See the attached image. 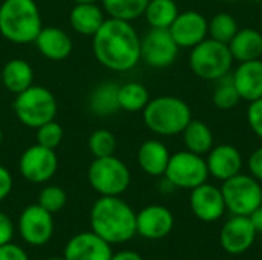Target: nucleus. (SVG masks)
I'll return each mask as SVG.
<instances>
[{
	"instance_id": "f257e3e1",
	"label": "nucleus",
	"mask_w": 262,
	"mask_h": 260,
	"mask_svg": "<svg viewBox=\"0 0 262 260\" xmlns=\"http://www.w3.org/2000/svg\"><path fill=\"white\" fill-rule=\"evenodd\" d=\"M92 51L101 66L126 72L141 60V38L130 21L109 17L92 35Z\"/></svg>"
},
{
	"instance_id": "f03ea898",
	"label": "nucleus",
	"mask_w": 262,
	"mask_h": 260,
	"mask_svg": "<svg viewBox=\"0 0 262 260\" xmlns=\"http://www.w3.org/2000/svg\"><path fill=\"white\" fill-rule=\"evenodd\" d=\"M91 227L107 244H123L137 234V215L120 196H101L92 205Z\"/></svg>"
},
{
	"instance_id": "7ed1b4c3",
	"label": "nucleus",
	"mask_w": 262,
	"mask_h": 260,
	"mask_svg": "<svg viewBox=\"0 0 262 260\" xmlns=\"http://www.w3.org/2000/svg\"><path fill=\"white\" fill-rule=\"evenodd\" d=\"M41 15L35 0H3L0 5V34L11 43H34L41 31Z\"/></svg>"
},
{
	"instance_id": "20e7f679",
	"label": "nucleus",
	"mask_w": 262,
	"mask_h": 260,
	"mask_svg": "<svg viewBox=\"0 0 262 260\" xmlns=\"http://www.w3.org/2000/svg\"><path fill=\"white\" fill-rule=\"evenodd\" d=\"M146 127L160 136H175L183 133L186 126L193 120L190 106L172 95H163L149 100L143 109Z\"/></svg>"
},
{
	"instance_id": "39448f33",
	"label": "nucleus",
	"mask_w": 262,
	"mask_h": 260,
	"mask_svg": "<svg viewBox=\"0 0 262 260\" xmlns=\"http://www.w3.org/2000/svg\"><path fill=\"white\" fill-rule=\"evenodd\" d=\"M233 57L229 44L210 37L190 49L189 64L192 72L206 81H218L229 75L233 67Z\"/></svg>"
},
{
	"instance_id": "423d86ee",
	"label": "nucleus",
	"mask_w": 262,
	"mask_h": 260,
	"mask_svg": "<svg viewBox=\"0 0 262 260\" xmlns=\"http://www.w3.org/2000/svg\"><path fill=\"white\" fill-rule=\"evenodd\" d=\"M12 107L17 120L23 126L37 129L55 118L57 100L49 89L32 84L26 90L15 95Z\"/></svg>"
},
{
	"instance_id": "0eeeda50",
	"label": "nucleus",
	"mask_w": 262,
	"mask_h": 260,
	"mask_svg": "<svg viewBox=\"0 0 262 260\" xmlns=\"http://www.w3.org/2000/svg\"><path fill=\"white\" fill-rule=\"evenodd\" d=\"M88 179L101 196H120L129 188L130 172L120 158L112 155L95 158L88 169Z\"/></svg>"
},
{
	"instance_id": "6e6552de",
	"label": "nucleus",
	"mask_w": 262,
	"mask_h": 260,
	"mask_svg": "<svg viewBox=\"0 0 262 260\" xmlns=\"http://www.w3.org/2000/svg\"><path fill=\"white\" fill-rule=\"evenodd\" d=\"M226 208L236 216H250L262 204V185L252 175L238 173L223 182Z\"/></svg>"
},
{
	"instance_id": "1a4fd4ad",
	"label": "nucleus",
	"mask_w": 262,
	"mask_h": 260,
	"mask_svg": "<svg viewBox=\"0 0 262 260\" xmlns=\"http://www.w3.org/2000/svg\"><path fill=\"white\" fill-rule=\"evenodd\" d=\"M164 176L172 187L193 190L195 187L207 182V178L210 175L206 159L201 155L189 150H181L170 155Z\"/></svg>"
},
{
	"instance_id": "9d476101",
	"label": "nucleus",
	"mask_w": 262,
	"mask_h": 260,
	"mask_svg": "<svg viewBox=\"0 0 262 260\" xmlns=\"http://www.w3.org/2000/svg\"><path fill=\"white\" fill-rule=\"evenodd\" d=\"M180 46L175 43L169 29L150 31L141 38V60L155 69H164L175 63Z\"/></svg>"
},
{
	"instance_id": "9b49d317",
	"label": "nucleus",
	"mask_w": 262,
	"mask_h": 260,
	"mask_svg": "<svg viewBox=\"0 0 262 260\" xmlns=\"http://www.w3.org/2000/svg\"><path fill=\"white\" fill-rule=\"evenodd\" d=\"M58 167V158L54 149L34 144L28 147L18 161V170L21 176L32 184H43L49 181Z\"/></svg>"
},
{
	"instance_id": "f8f14e48",
	"label": "nucleus",
	"mask_w": 262,
	"mask_h": 260,
	"mask_svg": "<svg viewBox=\"0 0 262 260\" xmlns=\"http://www.w3.org/2000/svg\"><path fill=\"white\" fill-rule=\"evenodd\" d=\"M18 231L23 241L34 247L48 244L54 233L52 213L38 204L26 207L18 218Z\"/></svg>"
},
{
	"instance_id": "ddd939ff",
	"label": "nucleus",
	"mask_w": 262,
	"mask_h": 260,
	"mask_svg": "<svg viewBox=\"0 0 262 260\" xmlns=\"http://www.w3.org/2000/svg\"><path fill=\"white\" fill-rule=\"evenodd\" d=\"M169 32L180 48L192 49L209 37V20L198 11H184L177 15Z\"/></svg>"
},
{
	"instance_id": "4468645a",
	"label": "nucleus",
	"mask_w": 262,
	"mask_h": 260,
	"mask_svg": "<svg viewBox=\"0 0 262 260\" xmlns=\"http://www.w3.org/2000/svg\"><path fill=\"white\" fill-rule=\"evenodd\" d=\"M256 230L249 216L230 218L221 228L220 242L226 253L238 256L246 253L255 242Z\"/></svg>"
},
{
	"instance_id": "2eb2a0df",
	"label": "nucleus",
	"mask_w": 262,
	"mask_h": 260,
	"mask_svg": "<svg viewBox=\"0 0 262 260\" xmlns=\"http://www.w3.org/2000/svg\"><path fill=\"white\" fill-rule=\"evenodd\" d=\"M190 192V210L200 221L215 222L224 216L227 208L221 188L204 182Z\"/></svg>"
},
{
	"instance_id": "dca6fc26",
	"label": "nucleus",
	"mask_w": 262,
	"mask_h": 260,
	"mask_svg": "<svg viewBox=\"0 0 262 260\" xmlns=\"http://www.w3.org/2000/svg\"><path fill=\"white\" fill-rule=\"evenodd\" d=\"M111 244L94 231L80 233L69 239L64 248V260H111Z\"/></svg>"
},
{
	"instance_id": "f3484780",
	"label": "nucleus",
	"mask_w": 262,
	"mask_h": 260,
	"mask_svg": "<svg viewBox=\"0 0 262 260\" xmlns=\"http://www.w3.org/2000/svg\"><path fill=\"white\" fill-rule=\"evenodd\" d=\"M206 164L209 169V175L224 182L241 173L243 155L232 144H220L213 146L212 150L207 153Z\"/></svg>"
},
{
	"instance_id": "a211bd4d",
	"label": "nucleus",
	"mask_w": 262,
	"mask_h": 260,
	"mask_svg": "<svg viewBox=\"0 0 262 260\" xmlns=\"http://www.w3.org/2000/svg\"><path fill=\"white\" fill-rule=\"evenodd\" d=\"M173 215L163 205H147L137 213V233L146 239H163L173 228Z\"/></svg>"
},
{
	"instance_id": "6ab92c4d",
	"label": "nucleus",
	"mask_w": 262,
	"mask_h": 260,
	"mask_svg": "<svg viewBox=\"0 0 262 260\" xmlns=\"http://www.w3.org/2000/svg\"><path fill=\"white\" fill-rule=\"evenodd\" d=\"M232 81L239 93V98L252 103L262 98V60L239 63L233 70Z\"/></svg>"
},
{
	"instance_id": "aec40b11",
	"label": "nucleus",
	"mask_w": 262,
	"mask_h": 260,
	"mask_svg": "<svg viewBox=\"0 0 262 260\" xmlns=\"http://www.w3.org/2000/svg\"><path fill=\"white\" fill-rule=\"evenodd\" d=\"M34 43L40 51V54L52 61H60L68 58L74 46L69 34L57 26L41 28Z\"/></svg>"
},
{
	"instance_id": "412c9836",
	"label": "nucleus",
	"mask_w": 262,
	"mask_h": 260,
	"mask_svg": "<svg viewBox=\"0 0 262 260\" xmlns=\"http://www.w3.org/2000/svg\"><path fill=\"white\" fill-rule=\"evenodd\" d=\"M170 153L164 143L160 139L144 141L137 153V161L140 169L149 176H163L169 164Z\"/></svg>"
},
{
	"instance_id": "4be33fe9",
	"label": "nucleus",
	"mask_w": 262,
	"mask_h": 260,
	"mask_svg": "<svg viewBox=\"0 0 262 260\" xmlns=\"http://www.w3.org/2000/svg\"><path fill=\"white\" fill-rule=\"evenodd\" d=\"M229 49L235 61L259 60L262 57V34L253 28H243L229 41Z\"/></svg>"
},
{
	"instance_id": "5701e85b",
	"label": "nucleus",
	"mask_w": 262,
	"mask_h": 260,
	"mask_svg": "<svg viewBox=\"0 0 262 260\" xmlns=\"http://www.w3.org/2000/svg\"><path fill=\"white\" fill-rule=\"evenodd\" d=\"M34 83V69L32 66L23 58H12L5 63L2 67V86L17 95Z\"/></svg>"
},
{
	"instance_id": "b1692460",
	"label": "nucleus",
	"mask_w": 262,
	"mask_h": 260,
	"mask_svg": "<svg viewBox=\"0 0 262 260\" xmlns=\"http://www.w3.org/2000/svg\"><path fill=\"white\" fill-rule=\"evenodd\" d=\"M103 9L97 3H78L71 9L69 23L81 35H94L104 21Z\"/></svg>"
},
{
	"instance_id": "393cba45",
	"label": "nucleus",
	"mask_w": 262,
	"mask_h": 260,
	"mask_svg": "<svg viewBox=\"0 0 262 260\" xmlns=\"http://www.w3.org/2000/svg\"><path fill=\"white\" fill-rule=\"evenodd\" d=\"M181 135L186 150L201 156L207 155L215 146V136L212 129L201 120H192Z\"/></svg>"
},
{
	"instance_id": "a878e982",
	"label": "nucleus",
	"mask_w": 262,
	"mask_h": 260,
	"mask_svg": "<svg viewBox=\"0 0 262 260\" xmlns=\"http://www.w3.org/2000/svg\"><path fill=\"white\" fill-rule=\"evenodd\" d=\"M178 14L180 8L175 0H149L144 11L147 23L155 29H169Z\"/></svg>"
},
{
	"instance_id": "bb28decb",
	"label": "nucleus",
	"mask_w": 262,
	"mask_h": 260,
	"mask_svg": "<svg viewBox=\"0 0 262 260\" xmlns=\"http://www.w3.org/2000/svg\"><path fill=\"white\" fill-rule=\"evenodd\" d=\"M91 110L98 116H109L120 109L118 86L115 83H104L98 86L89 98Z\"/></svg>"
},
{
	"instance_id": "cd10ccee",
	"label": "nucleus",
	"mask_w": 262,
	"mask_h": 260,
	"mask_svg": "<svg viewBox=\"0 0 262 260\" xmlns=\"http://www.w3.org/2000/svg\"><path fill=\"white\" fill-rule=\"evenodd\" d=\"M149 100V90L141 83L129 81L118 86V104L126 112H143Z\"/></svg>"
},
{
	"instance_id": "c85d7f7f",
	"label": "nucleus",
	"mask_w": 262,
	"mask_h": 260,
	"mask_svg": "<svg viewBox=\"0 0 262 260\" xmlns=\"http://www.w3.org/2000/svg\"><path fill=\"white\" fill-rule=\"evenodd\" d=\"M101 3L109 17L132 21L144 15L149 0H101Z\"/></svg>"
},
{
	"instance_id": "c756f323",
	"label": "nucleus",
	"mask_w": 262,
	"mask_h": 260,
	"mask_svg": "<svg viewBox=\"0 0 262 260\" xmlns=\"http://www.w3.org/2000/svg\"><path fill=\"white\" fill-rule=\"evenodd\" d=\"M239 31L238 21L232 14L227 12H218L209 20V37L229 44V41L235 37V34Z\"/></svg>"
},
{
	"instance_id": "7c9ffc66",
	"label": "nucleus",
	"mask_w": 262,
	"mask_h": 260,
	"mask_svg": "<svg viewBox=\"0 0 262 260\" xmlns=\"http://www.w3.org/2000/svg\"><path fill=\"white\" fill-rule=\"evenodd\" d=\"M212 101L215 107H218L220 110H230L241 101L230 74L218 80V86L212 95Z\"/></svg>"
},
{
	"instance_id": "2f4dec72",
	"label": "nucleus",
	"mask_w": 262,
	"mask_h": 260,
	"mask_svg": "<svg viewBox=\"0 0 262 260\" xmlns=\"http://www.w3.org/2000/svg\"><path fill=\"white\" fill-rule=\"evenodd\" d=\"M88 147L94 158L112 156L117 150V138L107 129H97L89 135Z\"/></svg>"
},
{
	"instance_id": "473e14b6",
	"label": "nucleus",
	"mask_w": 262,
	"mask_h": 260,
	"mask_svg": "<svg viewBox=\"0 0 262 260\" xmlns=\"http://www.w3.org/2000/svg\"><path fill=\"white\" fill-rule=\"evenodd\" d=\"M66 192L58 185H48L38 195V205L49 213H57L66 205Z\"/></svg>"
},
{
	"instance_id": "72a5a7b5",
	"label": "nucleus",
	"mask_w": 262,
	"mask_h": 260,
	"mask_svg": "<svg viewBox=\"0 0 262 260\" xmlns=\"http://www.w3.org/2000/svg\"><path fill=\"white\" fill-rule=\"evenodd\" d=\"M35 130H37V136H35L37 144H40L43 147H48V149H54L55 150L61 144V141H63V129L54 120L49 121V123L41 124Z\"/></svg>"
},
{
	"instance_id": "f704fd0d",
	"label": "nucleus",
	"mask_w": 262,
	"mask_h": 260,
	"mask_svg": "<svg viewBox=\"0 0 262 260\" xmlns=\"http://www.w3.org/2000/svg\"><path fill=\"white\" fill-rule=\"evenodd\" d=\"M247 123L252 132L262 139V98L249 103L247 109Z\"/></svg>"
},
{
	"instance_id": "c9c22d12",
	"label": "nucleus",
	"mask_w": 262,
	"mask_h": 260,
	"mask_svg": "<svg viewBox=\"0 0 262 260\" xmlns=\"http://www.w3.org/2000/svg\"><path fill=\"white\" fill-rule=\"evenodd\" d=\"M0 260H29V257L18 245L9 242L0 245Z\"/></svg>"
},
{
	"instance_id": "e433bc0d",
	"label": "nucleus",
	"mask_w": 262,
	"mask_h": 260,
	"mask_svg": "<svg viewBox=\"0 0 262 260\" xmlns=\"http://www.w3.org/2000/svg\"><path fill=\"white\" fill-rule=\"evenodd\" d=\"M247 166H249L250 175H252L255 179H258L259 182H262V146L261 147H258V149L249 156Z\"/></svg>"
},
{
	"instance_id": "4c0bfd02",
	"label": "nucleus",
	"mask_w": 262,
	"mask_h": 260,
	"mask_svg": "<svg viewBox=\"0 0 262 260\" xmlns=\"http://www.w3.org/2000/svg\"><path fill=\"white\" fill-rule=\"evenodd\" d=\"M14 236V225L12 221L0 211V245L9 244Z\"/></svg>"
},
{
	"instance_id": "58836bf2",
	"label": "nucleus",
	"mask_w": 262,
	"mask_h": 260,
	"mask_svg": "<svg viewBox=\"0 0 262 260\" xmlns=\"http://www.w3.org/2000/svg\"><path fill=\"white\" fill-rule=\"evenodd\" d=\"M12 190V176L9 170L0 166V201H3Z\"/></svg>"
},
{
	"instance_id": "ea45409f",
	"label": "nucleus",
	"mask_w": 262,
	"mask_h": 260,
	"mask_svg": "<svg viewBox=\"0 0 262 260\" xmlns=\"http://www.w3.org/2000/svg\"><path fill=\"white\" fill-rule=\"evenodd\" d=\"M111 260H143V257L135 251L126 250V251H120L117 254H112Z\"/></svg>"
},
{
	"instance_id": "a19ab883",
	"label": "nucleus",
	"mask_w": 262,
	"mask_h": 260,
	"mask_svg": "<svg viewBox=\"0 0 262 260\" xmlns=\"http://www.w3.org/2000/svg\"><path fill=\"white\" fill-rule=\"evenodd\" d=\"M250 218V221H252V224H253V227H255V230H256V233H262V204L249 216Z\"/></svg>"
},
{
	"instance_id": "79ce46f5",
	"label": "nucleus",
	"mask_w": 262,
	"mask_h": 260,
	"mask_svg": "<svg viewBox=\"0 0 262 260\" xmlns=\"http://www.w3.org/2000/svg\"><path fill=\"white\" fill-rule=\"evenodd\" d=\"M75 2V5H78V3H97L98 0H74Z\"/></svg>"
},
{
	"instance_id": "37998d69",
	"label": "nucleus",
	"mask_w": 262,
	"mask_h": 260,
	"mask_svg": "<svg viewBox=\"0 0 262 260\" xmlns=\"http://www.w3.org/2000/svg\"><path fill=\"white\" fill-rule=\"evenodd\" d=\"M2 141H3V132H2V129H0V144H2Z\"/></svg>"
},
{
	"instance_id": "c03bdc74",
	"label": "nucleus",
	"mask_w": 262,
	"mask_h": 260,
	"mask_svg": "<svg viewBox=\"0 0 262 260\" xmlns=\"http://www.w3.org/2000/svg\"><path fill=\"white\" fill-rule=\"evenodd\" d=\"M0 86H2V69H0Z\"/></svg>"
},
{
	"instance_id": "a18cd8bd",
	"label": "nucleus",
	"mask_w": 262,
	"mask_h": 260,
	"mask_svg": "<svg viewBox=\"0 0 262 260\" xmlns=\"http://www.w3.org/2000/svg\"><path fill=\"white\" fill-rule=\"evenodd\" d=\"M48 260H64V259H57V257H54V259H48Z\"/></svg>"
},
{
	"instance_id": "49530a36",
	"label": "nucleus",
	"mask_w": 262,
	"mask_h": 260,
	"mask_svg": "<svg viewBox=\"0 0 262 260\" xmlns=\"http://www.w3.org/2000/svg\"><path fill=\"white\" fill-rule=\"evenodd\" d=\"M224 2H235V0H224Z\"/></svg>"
},
{
	"instance_id": "de8ad7c7",
	"label": "nucleus",
	"mask_w": 262,
	"mask_h": 260,
	"mask_svg": "<svg viewBox=\"0 0 262 260\" xmlns=\"http://www.w3.org/2000/svg\"><path fill=\"white\" fill-rule=\"evenodd\" d=\"M255 2H262V0H255Z\"/></svg>"
}]
</instances>
